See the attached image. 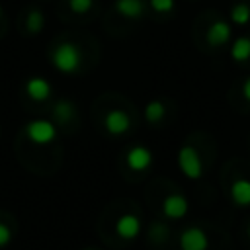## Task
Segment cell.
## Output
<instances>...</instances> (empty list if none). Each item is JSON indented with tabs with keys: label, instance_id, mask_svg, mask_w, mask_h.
<instances>
[{
	"label": "cell",
	"instance_id": "1",
	"mask_svg": "<svg viewBox=\"0 0 250 250\" xmlns=\"http://www.w3.org/2000/svg\"><path fill=\"white\" fill-rule=\"evenodd\" d=\"M51 62L62 74H74V72H78V68L82 64V53L74 43L64 41V43L57 45V49L53 51Z\"/></svg>",
	"mask_w": 250,
	"mask_h": 250
},
{
	"label": "cell",
	"instance_id": "2",
	"mask_svg": "<svg viewBox=\"0 0 250 250\" xmlns=\"http://www.w3.org/2000/svg\"><path fill=\"white\" fill-rule=\"evenodd\" d=\"M178 166L182 170V174L189 180H199L203 176V162H201V156L199 152L191 146V145H186L180 148L178 152Z\"/></svg>",
	"mask_w": 250,
	"mask_h": 250
},
{
	"label": "cell",
	"instance_id": "3",
	"mask_svg": "<svg viewBox=\"0 0 250 250\" xmlns=\"http://www.w3.org/2000/svg\"><path fill=\"white\" fill-rule=\"evenodd\" d=\"M25 137L35 145H49L57 137V127L49 119H35L25 125Z\"/></svg>",
	"mask_w": 250,
	"mask_h": 250
},
{
	"label": "cell",
	"instance_id": "4",
	"mask_svg": "<svg viewBox=\"0 0 250 250\" xmlns=\"http://www.w3.org/2000/svg\"><path fill=\"white\" fill-rule=\"evenodd\" d=\"M104 125H105V131L113 137H121L125 135L129 129H131V117L127 111L119 109V107H113L105 113L104 117Z\"/></svg>",
	"mask_w": 250,
	"mask_h": 250
},
{
	"label": "cell",
	"instance_id": "5",
	"mask_svg": "<svg viewBox=\"0 0 250 250\" xmlns=\"http://www.w3.org/2000/svg\"><path fill=\"white\" fill-rule=\"evenodd\" d=\"M180 248L182 250H207L209 248V238H207L203 229L189 227L180 234Z\"/></svg>",
	"mask_w": 250,
	"mask_h": 250
},
{
	"label": "cell",
	"instance_id": "6",
	"mask_svg": "<svg viewBox=\"0 0 250 250\" xmlns=\"http://www.w3.org/2000/svg\"><path fill=\"white\" fill-rule=\"evenodd\" d=\"M125 160H127V166H129L133 172H145V170H148L150 164H152V152H150L146 146L137 145V146H131V148H129Z\"/></svg>",
	"mask_w": 250,
	"mask_h": 250
},
{
	"label": "cell",
	"instance_id": "7",
	"mask_svg": "<svg viewBox=\"0 0 250 250\" xmlns=\"http://www.w3.org/2000/svg\"><path fill=\"white\" fill-rule=\"evenodd\" d=\"M188 209H189V203L180 193H172L162 201V213L168 219H182L188 215Z\"/></svg>",
	"mask_w": 250,
	"mask_h": 250
},
{
	"label": "cell",
	"instance_id": "8",
	"mask_svg": "<svg viewBox=\"0 0 250 250\" xmlns=\"http://www.w3.org/2000/svg\"><path fill=\"white\" fill-rule=\"evenodd\" d=\"M230 35H232V29L223 20H217L215 23H211L209 29H207V33H205L207 43L211 47H223V45H227L230 41Z\"/></svg>",
	"mask_w": 250,
	"mask_h": 250
},
{
	"label": "cell",
	"instance_id": "9",
	"mask_svg": "<svg viewBox=\"0 0 250 250\" xmlns=\"http://www.w3.org/2000/svg\"><path fill=\"white\" fill-rule=\"evenodd\" d=\"M115 232L117 236L125 238V240H131L135 238L139 232H141V219L135 215V213H125L117 219L115 223Z\"/></svg>",
	"mask_w": 250,
	"mask_h": 250
},
{
	"label": "cell",
	"instance_id": "10",
	"mask_svg": "<svg viewBox=\"0 0 250 250\" xmlns=\"http://www.w3.org/2000/svg\"><path fill=\"white\" fill-rule=\"evenodd\" d=\"M25 92L35 102H45L51 98V82L43 76H33L25 82Z\"/></svg>",
	"mask_w": 250,
	"mask_h": 250
},
{
	"label": "cell",
	"instance_id": "11",
	"mask_svg": "<svg viewBox=\"0 0 250 250\" xmlns=\"http://www.w3.org/2000/svg\"><path fill=\"white\" fill-rule=\"evenodd\" d=\"M115 12L123 18H129V20H135V18H141L143 12H145V4L143 0H115L113 4Z\"/></svg>",
	"mask_w": 250,
	"mask_h": 250
},
{
	"label": "cell",
	"instance_id": "12",
	"mask_svg": "<svg viewBox=\"0 0 250 250\" xmlns=\"http://www.w3.org/2000/svg\"><path fill=\"white\" fill-rule=\"evenodd\" d=\"M230 199L240 205V207H248L250 205V180H234L230 186Z\"/></svg>",
	"mask_w": 250,
	"mask_h": 250
},
{
	"label": "cell",
	"instance_id": "13",
	"mask_svg": "<svg viewBox=\"0 0 250 250\" xmlns=\"http://www.w3.org/2000/svg\"><path fill=\"white\" fill-rule=\"evenodd\" d=\"M230 57L236 62H244L250 59V37H238L230 45Z\"/></svg>",
	"mask_w": 250,
	"mask_h": 250
},
{
	"label": "cell",
	"instance_id": "14",
	"mask_svg": "<svg viewBox=\"0 0 250 250\" xmlns=\"http://www.w3.org/2000/svg\"><path fill=\"white\" fill-rule=\"evenodd\" d=\"M164 115H166V105L160 100H152V102L146 104V107H145V119L148 123H158V121H162Z\"/></svg>",
	"mask_w": 250,
	"mask_h": 250
},
{
	"label": "cell",
	"instance_id": "15",
	"mask_svg": "<svg viewBox=\"0 0 250 250\" xmlns=\"http://www.w3.org/2000/svg\"><path fill=\"white\" fill-rule=\"evenodd\" d=\"M53 115H55L57 121H61V123L70 121L72 115H74V104H72L70 100H61V102H57V105H55V109H53Z\"/></svg>",
	"mask_w": 250,
	"mask_h": 250
},
{
	"label": "cell",
	"instance_id": "16",
	"mask_svg": "<svg viewBox=\"0 0 250 250\" xmlns=\"http://www.w3.org/2000/svg\"><path fill=\"white\" fill-rule=\"evenodd\" d=\"M230 21L236 23V25H246L250 21V6L244 4V2L232 6V10H230Z\"/></svg>",
	"mask_w": 250,
	"mask_h": 250
},
{
	"label": "cell",
	"instance_id": "17",
	"mask_svg": "<svg viewBox=\"0 0 250 250\" xmlns=\"http://www.w3.org/2000/svg\"><path fill=\"white\" fill-rule=\"evenodd\" d=\"M25 25H27V31L29 33H39L45 25V16L41 10H31L27 14V20H25Z\"/></svg>",
	"mask_w": 250,
	"mask_h": 250
},
{
	"label": "cell",
	"instance_id": "18",
	"mask_svg": "<svg viewBox=\"0 0 250 250\" xmlns=\"http://www.w3.org/2000/svg\"><path fill=\"white\" fill-rule=\"evenodd\" d=\"M174 6H176L174 0H150V8L158 14H168L174 10Z\"/></svg>",
	"mask_w": 250,
	"mask_h": 250
},
{
	"label": "cell",
	"instance_id": "19",
	"mask_svg": "<svg viewBox=\"0 0 250 250\" xmlns=\"http://www.w3.org/2000/svg\"><path fill=\"white\" fill-rule=\"evenodd\" d=\"M68 6L74 14H86L94 6V0H68Z\"/></svg>",
	"mask_w": 250,
	"mask_h": 250
},
{
	"label": "cell",
	"instance_id": "20",
	"mask_svg": "<svg viewBox=\"0 0 250 250\" xmlns=\"http://www.w3.org/2000/svg\"><path fill=\"white\" fill-rule=\"evenodd\" d=\"M12 236H14L12 229H10L6 223H0V248L8 246V244L12 242Z\"/></svg>",
	"mask_w": 250,
	"mask_h": 250
},
{
	"label": "cell",
	"instance_id": "21",
	"mask_svg": "<svg viewBox=\"0 0 250 250\" xmlns=\"http://www.w3.org/2000/svg\"><path fill=\"white\" fill-rule=\"evenodd\" d=\"M150 234H152V238L156 236V240H162V238L168 234V229H166V225H162V223H154L152 229H150Z\"/></svg>",
	"mask_w": 250,
	"mask_h": 250
},
{
	"label": "cell",
	"instance_id": "22",
	"mask_svg": "<svg viewBox=\"0 0 250 250\" xmlns=\"http://www.w3.org/2000/svg\"><path fill=\"white\" fill-rule=\"evenodd\" d=\"M242 94H244V98L250 102V76L244 80V84H242Z\"/></svg>",
	"mask_w": 250,
	"mask_h": 250
},
{
	"label": "cell",
	"instance_id": "23",
	"mask_svg": "<svg viewBox=\"0 0 250 250\" xmlns=\"http://www.w3.org/2000/svg\"><path fill=\"white\" fill-rule=\"evenodd\" d=\"M246 232H248V236H250V223H248V229H246Z\"/></svg>",
	"mask_w": 250,
	"mask_h": 250
},
{
	"label": "cell",
	"instance_id": "24",
	"mask_svg": "<svg viewBox=\"0 0 250 250\" xmlns=\"http://www.w3.org/2000/svg\"><path fill=\"white\" fill-rule=\"evenodd\" d=\"M0 18H2V6H0Z\"/></svg>",
	"mask_w": 250,
	"mask_h": 250
},
{
	"label": "cell",
	"instance_id": "25",
	"mask_svg": "<svg viewBox=\"0 0 250 250\" xmlns=\"http://www.w3.org/2000/svg\"><path fill=\"white\" fill-rule=\"evenodd\" d=\"M84 250H96V248H84Z\"/></svg>",
	"mask_w": 250,
	"mask_h": 250
}]
</instances>
